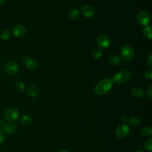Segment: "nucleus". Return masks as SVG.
I'll use <instances>...</instances> for the list:
<instances>
[{"label": "nucleus", "instance_id": "nucleus-7", "mask_svg": "<svg viewBox=\"0 0 152 152\" xmlns=\"http://www.w3.org/2000/svg\"><path fill=\"white\" fill-rule=\"evenodd\" d=\"M136 20L140 25L142 26H146L148 25V23L150 21V17L147 12L142 11L139 12L137 14Z\"/></svg>", "mask_w": 152, "mask_h": 152}, {"label": "nucleus", "instance_id": "nucleus-28", "mask_svg": "<svg viewBox=\"0 0 152 152\" xmlns=\"http://www.w3.org/2000/svg\"><path fill=\"white\" fill-rule=\"evenodd\" d=\"M147 64L149 66H152V55L150 54L147 59Z\"/></svg>", "mask_w": 152, "mask_h": 152}, {"label": "nucleus", "instance_id": "nucleus-3", "mask_svg": "<svg viewBox=\"0 0 152 152\" xmlns=\"http://www.w3.org/2000/svg\"><path fill=\"white\" fill-rule=\"evenodd\" d=\"M134 50L130 45H125L121 49V55L124 61H131L134 58Z\"/></svg>", "mask_w": 152, "mask_h": 152}, {"label": "nucleus", "instance_id": "nucleus-30", "mask_svg": "<svg viewBox=\"0 0 152 152\" xmlns=\"http://www.w3.org/2000/svg\"><path fill=\"white\" fill-rule=\"evenodd\" d=\"M4 124H5V123H4V120L1 118L0 119V131H2V127Z\"/></svg>", "mask_w": 152, "mask_h": 152}, {"label": "nucleus", "instance_id": "nucleus-16", "mask_svg": "<svg viewBox=\"0 0 152 152\" xmlns=\"http://www.w3.org/2000/svg\"><path fill=\"white\" fill-rule=\"evenodd\" d=\"M128 123L132 126H137L140 124L141 120L137 116H132L129 118Z\"/></svg>", "mask_w": 152, "mask_h": 152}, {"label": "nucleus", "instance_id": "nucleus-23", "mask_svg": "<svg viewBox=\"0 0 152 152\" xmlns=\"http://www.w3.org/2000/svg\"><path fill=\"white\" fill-rule=\"evenodd\" d=\"M91 55L94 59H98L102 56V52L100 49H94L93 50Z\"/></svg>", "mask_w": 152, "mask_h": 152}, {"label": "nucleus", "instance_id": "nucleus-12", "mask_svg": "<svg viewBox=\"0 0 152 152\" xmlns=\"http://www.w3.org/2000/svg\"><path fill=\"white\" fill-rule=\"evenodd\" d=\"M12 33L15 37H22L25 36L26 33V29L22 25H17L13 28Z\"/></svg>", "mask_w": 152, "mask_h": 152}, {"label": "nucleus", "instance_id": "nucleus-14", "mask_svg": "<svg viewBox=\"0 0 152 152\" xmlns=\"http://www.w3.org/2000/svg\"><path fill=\"white\" fill-rule=\"evenodd\" d=\"M26 94L31 97H36L39 94V89L34 86L28 87L26 89Z\"/></svg>", "mask_w": 152, "mask_h": 152}, {"label": "nucleus", "instance_id": "nucleus-6", "mask_svg": "<svg viewBox=\"0 0 152 152\" xmlns=\"http://www.w3.org/2000/svg\"><path fill=\"white\" fill-rule=\"evenodd\" d=\"M110 38L106 34H101L97 37V45L102 49H107L110 46Z\"/></svg>", "mask_w": 152, "mask_h": 152}, {"label": "nucleus", "instance_id": "nucleus-11", "mask_svg": "<svg viewBox=\"0 0 152 152\" xmlns=\"http://www.w3.org/2000/svg\"><path fill=\"white\" fill-rule=\"evenodd\" d=\"M17 130V126L12 123H8L4 125L2 132L7 134H13L16 132Z\"/></svg>", "mask_w": 152, "mask_h": 152}, {"label": "nucleus", "instance_id": "nucleus-9", "mask_svg": "<svg viewBox=\"0 0 152 152\" xmlns=\"http://www.w3.org/2000/svg\"><path fill=\"white\" fill-rule=\"evenodd\" d=\"M21 59L24 64V65L30 70L34 71L36 69L37 67V64L36 61L29 56H26V57H21Z\"/></svg>", "mask_w": 152, "mask_h": 152}, {"label": "nucleus", "instance_id": "nucleus-10", "mask_svg": "<svg viewBox=\"0 0 152 152\" xmlns=\"http://www.w3.org/2000/svg\"><path fill=\"white\" fill-rule=\"evenodd\" d=\"M81 12L86 18H92L95 14L94 9L90 5H84L81 7Z\"/></svg>", "mask_w": 152, "mask_h": 152}, {"label": "nucleus", "instance_id": "nucleus-22", "mask_svg": "<svg viewBox=\"0 0 152 152\" xmlns=\"http://www.w3.org/2000/svg\"><path fill=\"white\" fill-rule=\"evenodd\" d=\"M16 90L19 92H23L25 90V84L22 81H17L15 85Z\"/></svg>", "mask_w": 152, "mask_h": 152}, {"label": "nucleus", "instance_id": "nucleus-21", "mask_svg": "<svg viewBox=\"0 0 152 152\" xmlns=\"http://www.w3.org/2000/svg\"><path fill=\"white\" fill-rule=\"evenodd\" d=\"M141 133L144 137H150L152 135V129L150 126H145L141 129Z\"/></svg>", "mask_w": 152, "mask_h": 152}, {"label": "nucleus", "instance_id": "nucleus-20", "mask_svg": "<svg viewBox=\"0 0 152 152\" xmlns=\"http://www.w3.org/2000/svg\"><path fill=\"white\" fill-rule=\"evenodd\" d=\"M11 35V33L8 30H4L0 33V38L3 40H8Z\"/></svg>", "mask_w": 152, "mask_h": 152}, {"label": "nucleus", "instance_id": "nucleus-26", "mask_svg": "<svg viewBox=\"0 0 152 152\" xmlns=\"http://www.w3.org/2000/svg\"><path fill=\"white\" fill-rule=\"evenodd\" d=\"M146 96L150 100L152 99V86H150L146 91Z\"/></svg>", "mask_w": 152, "mask_h": 152}, {"label": "nucleus", "instance_id": "nucleus-19", "mask_svg": "<svg viewBox=\"0 0 152 152\" xmlns=\"http://www.w3.org/2000/svg\"><path fill=\"white\" fill-rule=\"evenodd\" d=\"M109 62L112 65L117 66V65H119V64H121V58L119 56L114 55H112L110 58Z\"/></svg>", "mask_w": 152, "mask_h": 152}, {"label": "nucleus", "instance_id": "nucleus-5", "mask_svg": "<svg viewBox=\"0 0 152 152\" xmlns=\"http://www.w3.org/2000/svg\"><path fill=\"white\" fill-rule=\"evenodd\" d=\"M130 132L129 126L125 124H122L118 125L115 131L116 136L119 138H124L127 137Z\"/></svg>", "mask_w": 152, "mask_h": 152}, {"label": "nucleus", "instance_id": "nucleus-33", "mask_svg": "<svg viewBox=\"0 0 152 152\" xmlns=\"http://www.w3.org/2000/svg\"><path fill=\"white\" fill-rule=\"evenodd\" d=\"M135 152H144V151H142V150H138L136 151Z\"/></svg>", "mask_w": 152, "mask_h": 152}, {"label": "nucleus", "instance_id": "nucleus-8", "mask_svg": "<svg viewBox=\"0 0 152 152\" xmlns=\"http://www.w3.org/2000/svg\"><path fill=\"white\" fill-rule=\"evenodd\" d=\"M5 70L10 75H15L19 71V66L16 62L11 61L7 63L5 65Z\"/></svg>", "mask_w": 152, "mask_h": 152}, {"label": "nucleus", "instance_id": "nucleus-24", "mask_svg": "<svg viewBox=\"0 0 152 152\" xmlns=\"http://www.w3.org/2000/svg\"><path fill=\"white\" fill-rule=\"evenodd\" d=\"M145 148L146 150L148 151L149 152H151L152 150V140L151 138H149L147 140H146L144 145Z\"/></svg>", "mask_w": 152, "mask_h": 152}, {"label": "nucleus", "instance_id": "nucleus-17", "mask_svg": "<svg viewBox=\"0 0 152 152\" xmlns=\"http://www.w3.org/2000/svg\"><path fill=\"white\" fill-rule=\"evenodd\" d=\"M20 122L23 125H28L31 122V117L28 115H24L20 118Z\"/></svg>", "mask_w": 152, "mask_h": 152}, {"label": "nucleus", "instance_id": "nucleus-1", "mask_svg": "<svg viewBox=\"0 0 152 152\" xmlns=\"http://www.w3.org/2000/svg\"><path fill=\"white\" fill-rule=\"evenodd\" d=\"M113 84L112 78H106L99 81L94 87V92L97 95L107 94L112 88Z\"/></svg>", "mask_w": 152, "mask_h": 152}, {"label": "nucleus", "instance_id": "nucleus-27", "mask_svg": "<svg viewBox=\"0 0 152 152\" xmlns=\"http://www.w3.org/2000/svg\"><path fill=\"white\" fill-rule=\"evenodd\" d=\"M5 140H6V137L5 134L3 132L0 131V144L4 143L5 141Z\"/></svg>", "mask_w": 152, "mask_h": 152}, {"label": "nucleus", "instance_id": "nucleus-2", "mask_svg": "<svg viewBox=\"0 0 152 152\" xmlns=\"http://www.w3.org/2000/svg\"><path fill=\"white\" fill-rule=\"evenodd\" d=\"M132 76L131 72L129 70H122L116 73L112 80L116 84H123L128 81Z\"/></svg>", "mask_w": 152, "mask_h": 152}, {"label": "nucleus", "instance_id": "nucleus-13", "mask_svg": "<svg viewBox=\"0 0 152 152\" xmlns=\"http://www.w3.org/2000/svg\"><path fill=\"white\" fill-rule=\"evenodd\" d=\"M131 95L136 99L142 98L144 96V91L142 88L138 87H134L131 90Z\"/></svg>", "mask_w": 152, "mask_h": 152}, {"label": "nucleus", "instance_id": "nucleus-18", "mask_svg": "<svg viewBox=\"0 0 152 152\" xmlns=\"http://www.w3.org/2000/svg\"><path fill=\"white\" fill-rule=\"evenodd\" d=\"M69 17L72 20H77L80 17V11L78 9H73L70 11Z\"/></svg>", "mask_w": 152, "mask_h": 152}, {"label": "nucleus", "instance_id": "nucleus-31", "mask_svg": "<svg viewBox=\"0 0 152 152\" xmlns=\"http://www.w3.org/2000/svg\"><path fill=\"white\" fill-rule=\"evenodd\" d=\"M59 152H68V151L65 149H61L59 151Z\"/></svg>", "mask_w": 152, "mask_h": 152}, {"label": "nucleus", "instance_id": "nucleus-25", "mask_svg": "<svg viewBox=\"0 0 152 152\" xmlns=\"http://www.w3.org/2000/svg\"><path fill=\"white\" fill-rule=\"evenodd\" d=\"M145 77L148 79V80H151L152 79V69L151 68L147 69L145 71Z\"/></svg>", "mask_w": 152, "mask_h": 152}, {"label": "nucleus", "instance_id": "nucleus-4", "mask_svg": "<svg viewBox=\"0 0 152 152\" xmlns=\"http://www.w3.org/2000/svg\"><path fill=\"white\" fill-rule=\"evenodd\" d=\"M20 113L18 110L12 107L7 109L4 113V119L9 123L16 122L18 119Z\"/></svg>", "mask_w": 152, "mask_h": 152}, {"label": "nucleus", "instance_id": "nucleus-32", "mask_svg": "<svg viewBox=\"0 0 152 152\" xmlns=\"http://www.w3.org/2000/svg\"><path fill=\"white\" fill-rule=\"evenodd\" d=\"M5 1H6V0H0V5L4 4Z\"/></svg>", "mask_w": 152, "mask_h": 152}, {"label": "nucleus", "instance_id": "nucleus-15", "mask_svg": "<svg viewBox=\"0 0 152 152\" xmlns=\"http://www.w3.org/2000/svg\"><path fill=\"white\" fill-rule=\"evenodd\" d=\"M152 27L150 25H147L145 26L142 30V34L147 39L151 40L152 38Z\"/></svg>", "mask_w": 152, "mask_h": 152}, {"label": "nucleus", "instance_id": "nucleus-29", "mask_svg": "<svg viewBox=\"0 0 152 152\" xmlns=\"http://www.w3.org/2000/svg\"><path fill=\"white\" fill-rule=\"evenodd\" d=\"M126 121H127V117H126L125 115H122V116L121 117V121L122 123H125Z\"/></svg>", "mask_w": 152, "mask_h": 152}]
</instances>
